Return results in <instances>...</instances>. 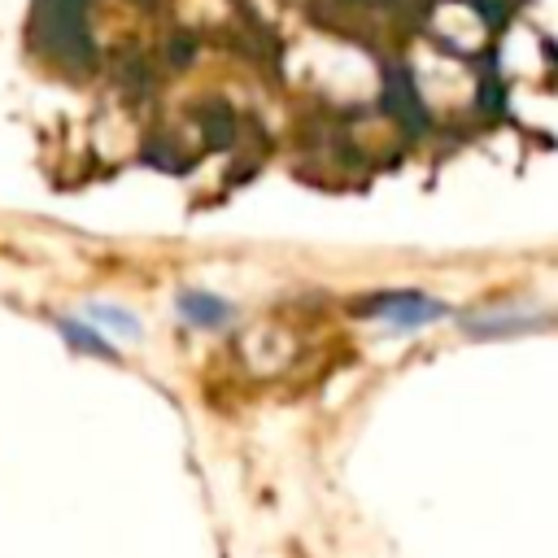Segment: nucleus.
Returning <instances> with one entry per match:
<instances>
[{"instance_id":"nucleus-1","label":"nucleus","mask_w":558,"mask_h":558,"mask_svg":"<svg viewBox=\"0 0 558 558\" xmlns=\"http://www.w3.org/2000/svg\"><path fill=\"white\" fill-rule=\"evenodd\" d=\"M445 314H449L445 301H436V296H427V292H414V288L375 292V296L357 301V318H375V323H384L388 331H414V327L440 323Z\"/></svg>"},{"instance_id":"nucleus-2","label":"nucleus","mask_w":558,"mask_h":558,"mask_svg":"<svg viewBox=\"0 0 558 558\" xmlns=\"http://www.w3.org/2000/svg\"><path fill=\"white\" fill-rule=\"evenodd\" d=\"M466 336L480 340H497V336H523V331H545L558 323V314L549 310H523V305H488V310H471L458 318Z\"/></svg>"},{"instance_id":"nucleus-3","label":"nucleus","mask_w":558,"mask_h":558,"mask_svg":"<svg viewBox=\"0 0 558 558\" xmlns=\"http://www.w3.org/2000/svg\"><path fill=\"white\" fill-rule=\"evenodd\" d=\"M174 310L196 331H222L227 323H235V305L227 296H218V292H205V288H183Z\"/></svg>"},{"instance_id":"nucleus-4","label":"nucleus","mask_w":558,"mask_h":558,"mask_svg":"<svg viewBox=\"0 0 558 558\" xmlns=\"http://www.w3.org/2000/svg\"><path fill=\"white\" fill-rule=\"evenodd\" d=\"M83 318L96 323V327H105V331H113V336H126V340H140V336H144V323H140L131 310L109 305V301H87V305H83Z\"/></svg>"},{"instance_id":"nucleus-5","label":"nucleus","mask_w":558,"mask_h":558,"mask_svg":"<svg viewBox=\"0 0 558 558\" xmlns=\"http://www.w3.org/2000/svg\"><path fill=\"white\" fill-rule=\"evenodd\" d=\"M57 327H61V336H65L74 349H83V353H92V357H118V353L109 349V340L96 331V323H87L83 314H78V318H57Z\"/></svg>"}]
</instances>
